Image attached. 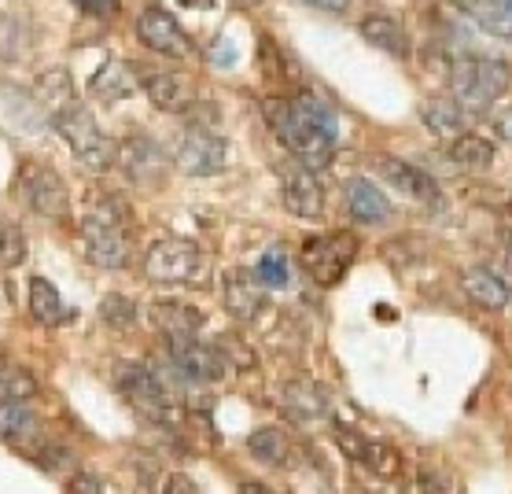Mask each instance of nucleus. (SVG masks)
<instances>
[{
	"mask_svg": "<svg viewBox=\"0 0 512 494\" xmlns=\"http://www.w3.org/2000/svg\"><path fill=\"white\" fill-rule=\"evenodd\" d=\"M23 255H26L23 229L15 222H4V218H0V262H4V266H19Z\"/></svg>",
	"mask_w": 512,
	"mask_h": 494,
	"instance_id": "35",
	"label": "nucleus"
},
{
	"mask_svg": "<svg viewBox=\"0 0 512 494\" xmlns=\"http://www.w3.org/2000/svg\"><path fill=\"white\" fill-rule=\"evenodd\" d=\"M19 196L26 200V207L41 218H67L70 211V200H67V185H63V177L45 163H23L19 170Z\"/></svg>",
	"mask_w": 512,
	"mask_h": 494,
	"instance_id": "9",
	"label": "nucleus"
},
{
	"mask_svg": "<svg viewBox=\"0 0 512 494\" xmlns=\"http://www.w3.org/2000/svg\"><path fill=\"white\" fill-rule=\"evenodd\" d=\"M255 281L262 284V288H288L291 273H288V255L280 251V247H273V251H266L262 259H258L255 266Z\"/></svg>",
	"mask_w": 512,
	"mask_h": 494,
	"instance_id": "33",
	"label": "nucleus"
},
{
	"mask_svg": "<svg viewBox=\"0 0 512 494\" xmlns=\"http://www.w3.org/2000/svg\"><path fill=\"white\" fill-rule=\"evenodd\" d=\"M284 410L295 417V421H321L332 413V402H328V391L314 380H291L284 384Z\"/></svg>",
	"mask_w": 512,
	"mask_h": 494,
	"instance_id": "24",
	"label": "nucleus"
},
{
	"mask_svg": "<svg viewBox=\"0 0 512 494\" xmlns=\"http://www.w3.org/2000/svg\"><path fill=\"white\" fill-rule=\"evenodd\" d=\"M280 200L288 207V214L295 218H306V222H317L325 214V189L310 166H303L299 159L280 166Z\"/></svg>",
	"mask_w": 512,
	"mask_h": 494,
	"instance_id": "11",
	"label": "nucleus"
},
{
	"mask_svg": "<svg viewBox=\"0 0 512 494\" xmlns=\"http://www.w3.org/2000/svg\"><path fill=\"white\" fill-rule=\"evenodd\" d=\"M166 358H170L174 377H181L185 384H218L229 373V362L222 358V351L214 343H203L199 336L166 340Z\"/></svg>",
	"mask_w": 512,
	"mask_h": 494,
	"instance_id": "8",
	"label": "nucleus"
},
{
	"mask_svg": "<svg viewBox=\"0 0 512 494\" xmlns=\"http://www.w3.org/2000/svg\"><path fill=\"white\" fill-rule=\"evenodd\" d=\"M174 163L181 174L188 177H214L229 166V141L218 137L214 130H203V126H192V130L177 141Z\"/></svg>",
	"mask_w": 512,
	"mask_h": 494,
	"instance_id": "10",
	"label": "nucleus"
},
{
	"mask_svg": "<svg viewBox=\"0 0 512 494\" xmlns=\"http://www.w3.org/2000/svg\"><path fill=\"white\" fill-rule=\"evenodd\" d=\"M100 318H104L107 329H133L137 303L122 292H111V295H104V303H100Z\"/></svg>",
	"mask_w": 512,
	"mask_h": 494,
	"instance_id": "34",
	"label": "nucleus"
},
{
	"mask_svg": "<svg viewBox=\"0 0 512 494\" xmlns=\"http://www.w3.org/2000/svg\"><path fill=\"white\" fill-rule=\"evenodd\" d=\"M137 37L144 48H152L159 56H170V59H185L192 56V41L188 34L181 30L174 15L159 8V4H148L144 12L137 15Z\"/></svg>",
	"mask_w": 512,
	"mask_h": 494,
	"instance_id": "12",
	"label": "nucleus"
},
{
	"mask_svg": "<svg viewBox=\"0 0 512 494\" xmlns=\"http://www.w3.org/2000/svg\"><path fill=\"white\" fill-rule=\"evenodd\" d=\"M494 133H498V141L512 144V104L501 107L498 115H494Z\"/></svg>",
	"mask_w": 512,
	"mask_h": 494,
	"instance_id": "41",
	"label": "nucleus"
},
{
	"mask_svg": "<svg viewBox=\"0 0 512 494\" xmlns=\"http://www.w3.org/2000/svg\"><path fill=\"white\" fill-rule=\"evenodd\" d=\"M82 251L100 270H126L133 259L129 207L118 196H96L82 214Z\"/></svg>",
	"mask_w": 512,
	"mask_h": 494,
	"instance_id": "2",
	"label": "nucleus"
},
{
	"mask_svg": "<svg viewBox=\"0 0 512 494\" xmlns=\"http://www.w3.org/2000/svg\"><path fill=\"white\" fill-rule=\"evenodd\" d=\"M34 100H37V107L45 111L48 122L74 111V107H78V96H74V78H70L67 67H52V71L41 74L34 82Z\"/></svg>",
	"mask_w": 512,
	"mask_h": 494,
	"instance_id": "21",
	"label": "nucleus"
},
{
	"mask_svg": "<svg viewBox=\"0 0 512 494\" xmlns=\"http://www.w3.org/2000/svg\"><path fill=\"white\" fill-rule=\"evenodd\" d=\"M133 89H137V71H133V63H107L93 82V93L100 96V100H107V104L126 100Z\"/></svg>",
	"mask_w": 512,
	"mask_h": 494,
	"instance_id": "30",
	"label": "nucleus"
},
{
	"mask_svg": "<svg viewBox=\"0 0 512 494\" xmlns=\"http://www.w3.org/2000/svg\"><path fill=\"white\" fill-rule=\"evenodd\" d=\"M52 130H56L59 137L70 144L74 159H78L85 170H93V174H104V170H111V166H115L118 144L111 141V137H107L100 126H96V118L89 115L82 104L74 107V111H67V115L52 118Z\"/></svg>",
	"mask_w": 512,
	"mask_h": 494,
	"instance_id": "6",
	"label": "nucleus"
},
{
	"mask_svg": "<svg viewBox=\"0 0 512 494\" xmlns=\"http://www.w3.org/2000/svg\"><path fill=\"white\" fill-rule=\"evenodd\" d=\"M509 218H512V200H509Z\"/></svg>",
	"mask_w": 512,
	"mask_h": 494,
	"instance_id": "46",
	"label": "nucleus"
},
{
	"mask_svg": "<svg viewBox=\"0 0 512 494\" xmlns=\"http://www.w3.org/2000/svg\"><path fill=\"white\" fill-rule=\"evenodd\" d=\"M74 4L89 15H100V19H107V15L118 12V0H74Z\"/></svg>",
	"mask_w": 512,
	"mask_h": 494,
	"instance_id": "40",
	"label": "nucleus"
},
{
	"mask_svg": "<svg viewBox=\"0 0 512 494\" xmlns=\"http://www.w3.org/2000/svg\"><path fill=\"white\" fill-rule=\"evenodd\" d=\"M133 71H137V85L148 93L152 107H159L166 115H181V111H188V107L196 104V89H192V82L181 78V74L155 71V67H137V63H133Z\"/></svg>",
	"mask_w": 512,
	"mask_h": 494,
	"instance_id": "14",
	"label": "nucleus"
},
{
	"mask_svg": "<svg viewBox=\"0 0 512 494\" xmlns=\"http://www.w3.org/2000/svg\"><path fill=\"white\" fill-rule=\"evenodd\" d=\"M247 454L262 461V465H269V469H284V465H291L295 447H291V436L280 424H262L247 436Z\"/></svg>",
	"mask_w": 512,
	"mask_h": 494,
	"instance_id": "26",
	"label": "nucleus"
},
{
	"mask_svg": "<svg viewBox=\"0 0 512 494\" xmlns=\"http://www.w3.org/2000/svg\"><path fill=\"white\" fill-rule=\"evenodd\" d=\"M23 30H19V23H15L12 15H0V56L15 59L19 52H23Z\"/></svg>",
	"mask_w": 512,
	"mask_h": 494,
	"instance_id": "37",
	"label": "nucleus"
},
{
	"mask_svg": "<svg viewBox=\"0 0 512 494\" xmlns=\"http://www.w3.org/2000/svg\"><path fill=\"white\" fill-rule=\"evenodd\" d=\"M152 321L166 340H177V336H199V329H203V310L181 303V299H155Z\"/></svg>",
	"mask_w": 512,
	"mask_h": 494,
	"instance_id": "23",
	"label": "nucleus"
},
{
	"mask_svg": "<svg viewBox=\"0 0 512 494\" xmlns=\"http://www.w3.org/2000/svg\"><path fill=\"white\" fill-rule=\"evenodd\" d=\"M222 299H225V310L236 321H255L262 314V306H266V288L255 281V273L229 270L222 281Z\"/></svg>",
	"mask_w": 512,
	"mask_h": 494,
	"instance_id": "17",
	"label": "nucleus"
},
{
	"mask_svg": "<svg viewBox=\"0 0 512 494\" xmlns=\"http://www.w3.org/2000/svg\"><path fill=\"white\" fill-rule=\"evenodd\" d=\"M420 494H461V483L454 472L428 465V469H420Z\"/></svg>",
	"mask_w": 512,
	"mask_h": 494,
	"instance_id": "36",
	"label": "nucleus"
},
{
	"mask_svg": "<svg viewBox=\"0 0 512 494\" xmlns=\"http://www.w3.org/2000/svg\"><path fill=\"white\" fill-rule=\"evenodd\" d=\"M45 424L30 402H0V443L30 450L41 439Z\"/></svg>",
	"mask_w": 512,
	"mask_h": 494,
	"instance_id": "19",
	"label": "nucleus"
},
{
	"mask_svg": "<svg viewBox=\"0 0 512 494\" xmlns=\"http://www.w3.org/2000/svg\"><path fill=\"white\" fill-rule=\"evenodd\" d=\"M37 395V377L26 365L0 358V402H30Z\"/></svg>",
	"mask_w": 512,
	"mask_h": 494,
	"instance_id": "31",
	"label": "nucleus"
},
{
	"mask_svg": "<svg viewBox=\"0 0 512 494\" xmlns=\"http://www.w3.org/2000/svg\"><path fill=\"white\" fill-rule=\"evenodd\" d=\"M512 85V67L498 56H461L450 67V96L468 118L487 115L494 100Z\"/></svg>",
	"mask_w": 512,
	"mask_h": 494,
	"instance_id": "3",
	"label": "nucleus"
},
{
	"mask_svg": "<svg viewBox=\"0 0 512 494\" xmlns=\"http://www.w3.org/2000/svg\"><path fill=\"white\" fill-rule=\"evenodd\" d=\"M347 211L361 225H384L391 218V200L384 189H376L369 177H350L347 181Z\"/></svg>",
	"mask_w": 512,
	"mask_h": 494,
	"instance_id": "22",
	"label": "nucleus"
},
{
	"mask_svg": "<svg viewBox=\"0 0 512 494\" xmlns=\"http://www.w3.org/2000/svg\"><path fill=\"white\" fill-rule=\"evenodd\" d=\"M461 288H465L468 299L476 306H483V310H505L512 299L509 284L501 281L494 270H487V266H472V270L461 273Z\"/></svg>",
	"mask_w": 512,
	"mask_h": 494,
	"instance_id": "25",
	"label": "nucleus"
},
{
	"mask_svg": "<svg viewBox=\"0 0 512 494\" xmlns=\"http://www.w3.org/2000/svg\"><path fill=\"white\" fill-rule=\"evenodd\" d=\"M70 494H104V483L93 472H74L70 476Z\"/></svg>",
	"mask_w": 512,
	"mask_h": 494,
	"instance_id": "38",
	"label": "nucleus"
},
{
	"mask_svg": "<svg viewBox=\"0 0 512 494\" xmlns=\"http://www.w3.org/2000/svg\"><path fill=\"white\" fill-rule=\"evenodd\" d=\"M361 37H365V41H369L373 48L387 52V56H395V59H406L409 56L406 30H402V23H395V19H391V15H384V12L365 15V19H361Z\"/></svg>",
	"mask_w": 512,
	"mask_h": 494,
	"instance_id": "28",
	"label": "nucleus"
},
{
	"mask_svg": "<svg viewBox=\"0 0 512 494\" xmlns=\"http://www.w3.org/2000/svg\"><path fill=\"white\" fill-rule=\"evenodd\" d=\"M487 34L501 37L512 45V0H476V12H472Z\"/></svg>",
	"mask_w": 512,
	"mask_h": 494,
	"instance_id": "32",
	"label": "nucleus"
},
{
	"mask_svg": "<svg viewBox=\"0 0 512 494\" xmlns=\"http://www.w3.org/2000/svg\"><path fill=\"white\" fill-rule=\"evenodd\" d=\"M306 4H314L317 12H332V15H343L350 8V0H306Z\"/></svg>",
	"mask_w": 512,
	"mask_h": 494,
	"instance_id": "42",
	"label": "nucleus"
},
{
	"mask_svg": "<svg viewBox=\"0 0 512 494\" xmlns=\"http://www.w3.org/2000/svg\"><path fill=\"white\" fill-rule=\"evenodd\" d=\"M115 384L144 417H152L155 424H174L181 399H177L174 380H166L159 369L144 362H118L115 365Z\"/></svg>",
	"mask_w": 512,
	"mask_h": 494,
	"instance_id": "4",
	"label": "nucleus"
},
{
	"mask_svg": "<svg viewBox=\"0 0 512 494\" xmlns=\"http://www.w3.org/2000/svg\"><path fill=\"white\" fill-rule=\"evenodd\" d=\"M26 306H30V318L37 325H45V329H59V325H67L74 318V310L70 303L59 295V288L45 277H30L26 281Z\"/></svg>",
	"mask_w": 512,
	"mask_h": 494,
	"instance_id": "20",
	"label": "nucleus"
},
{
	"mask_svg": "<svg viewBox=\"0 0 512 494\" xmlns=\"http://www.w3.org/2000/svg\"><path fill=\"white\" fill-rule=\"evenodd\" d=\"M420 118H424V126L435 137H450V141L465 137L468 130V115L461 111V104H457L454 96H431L428 104L420 107Z\"/></svg>",
	"mask_w": 512,
	"mask_h": 494,
	"instance_id": "27",
	"label": "nucleus"
},
{
	"mask_svg": "<svg viewBox=\"0 0 512 494\" xmlns=\"http://www.w3.org/2000/svg\"><path fill=\"white\" fill-rule=\"evenodd\" d=\"M269 126L277 130V137L288 144V152L310 170L332 163L339 141V115L336 107L328 104L325 96L317 93H295L291 100L284 96H269L266 104Z\"/></svg>",
	"mask_w": 512,
	"mask_h": 494,
	"instance_id": "1",
	"label": "nucleus"
},
{
	"mask_svg": "<svg viewBox=\"0 0 512 494\" xmlns=\"http://www.w3.org/2000/svg\"><path fill=\"white\" fill-rule=\"evenodd\" d=\"M163 494H199V487L192 480H188L185 472H174V476H166Z\"/></svg>",
	"mask_w": 512,
	"mask_h": 494,
	"instance_id": "39",
	"label": "nucleus"
},
{
	"mask_svg": "<svg viewBox=\"0 0 512 494\" xmlns=\"http://www.w3.org/2000/svg\"><path fill=\"white\" fill-rule=\"evenodd\" d=\"M376 170L384 177L391 189H398L409 200H435L439 196V185L435 177L424 170V166L409 163V159H395V155H380L376 159Z\"/></svg>",
	"mask_w": 512,
	"mask_h": 494,
	"instance_id": "16",
	"label": "nucleus"
},
{
	"mask_svg": "<svg viewBox=\"0 0 512 494\" xmlns=\"http://www.w3.org/2000/svg\"><path fill=\"white\" fill-rule=\"evenodd\" d=\"M48 118L37 107L34 93L15 89V85H0V126L8 133H37Z\"/></svg>",
	"mask_w": 512,
	"mask_h": 494,
	"instance_id": "18",
	"label": "nucleus"
},
{
	"mask_svg": "<svg viewBox=\"0 0 512 494\" xmlns=\"http://www.w3.org/2000/svg\"><path fill=\"white\" fill-rule=\"evenodd\" d=\"M115 163L122 166V174L137 185H163L166 177V155L163 148L148 137H129V141L118 144Z\"/></svg>",
	"mask_w": 512,
	"mask_h": 494,
	"instance_id": "15",
	"label": "nucleus"
},
{
	"mask_svg": "<svg viewBox=\"0 0 512 494\" xmlns=\"http://www.w3.org/2000/svg\"><path fill=\"white\" fill-rule=\"evenodd\" d=\"M336 443L350 461H358L361 469L376 472L384 480L402 472V454L391 443H384V439H373L365 436V432H354V428H336Z\"/></svg>",
	"mask_w": 512,
	"mask_h": 494,
	"instance_id": "13",
	"label": "nucleus"
},
{
	"mask_svg": "<svg viewBox=\"0 0 512 494\" xmlns=\"http://www.w3.org/2000/svg\"><path fill=\"white\" fill-rule=\"evenodd\" d=\"M177 4H185V8H207L210 0H177Z\"/></svg>",
	"mask_w": 512,
	"mask_h": 494,
	"instance_id": "44",
	"label": "nucleus"
},
{
	"mask_svg": "<svg viewBox=\"0 0 512 494\" xmlns=\"http://www.w3.org/2000/svg\"><path fill=\"white\" fill-rule=\"evenodd\" d=\"M207 259L199 244L192 240H181V236H166V240H155L144 255V277L152 284H192L199 281Z\"/></svg>",
	"mask_w": 512,
	"mask_h": 494,
	"instance_id": "7",
	"label": "nucleus"
},
{
	"mask_svg": "<svg viewBox=\"0 0 512 494\" xmlns=\"http://www.w3.org/2000/svg\"><path fill=\"white\" fill-rule=\"evenodd\" d=\"M446 155H450V163L461 166V170H487V166H494V159H498V144L490 141V137H483V133H465V137L450 141Z\"/></svg>",
	"mask_w": 512,
	"mask_h": 494,
	"instance_id": "29",
	"label": "nucleus"
},
{
	"mask_svg": "<svg viewBox=\"0 0 512 494\" xmlns=\"http://www.w3.org/2000/svg\"><path fill=\"white\" fill-rule=\"evenodd\" d=\"M358 259V236L347 233V229H336V233H317L306 236L303 251H299V262H303L306 277L321 288H336L347 270Z\"/></svg>",
	"mask_w": 512,
	"mask_h": 494,
	"instance_id": "5",
	"label": "nucleus"
},
{
	"mask_svg": "<svg viewBox=\"0 0 512 494\" xmlns=\"http://www.w3.org/2000/svg\"><path fill=\"white\" fill-rule=\"evenodd\" d=\"M505 255L512 259V229H505Z\"/></svg>",
	"mask_w": 512,
	"mask_h": 494,
	"instance_id": "45",
	"label": "nucleus"
},
{
	"mask_svg": "<svg viewBox=\"0 0 512 494\" xmlns=\"http://www.w3.org/2000/svg\"><path fill=\"white\" fill-rule=\"evenodd\" d=\"M240 494H277V491H269V487H262V483H244Z\"/></svg>",
	"mask_w": 512,
	"mask_h": 494,
	"instance_id": "43",
	"label": "nucleus"
}]
</instances>
